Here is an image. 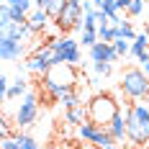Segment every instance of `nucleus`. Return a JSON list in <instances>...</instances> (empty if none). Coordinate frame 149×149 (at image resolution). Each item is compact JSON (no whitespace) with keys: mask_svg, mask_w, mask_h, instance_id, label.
Masks as SVG:
<instances>
[{"mask_svg":"<svg viewBox=\"0 0 149 149\" xmlns=\"http://www.w3.org/2000/svg\"><path fill=\"white\" fill-rule=\"evenodd\" d=\"M77 67L74 64H52L46 74L41 77V90L44 95H52L57 103H59V95L67 90H77Z\"/></svg>","mask_w":149,"mask_h":149,"instance_id":"nucleus-1","label":"nucleus"},{"mask_svg":"<svg viewBox=\"0 0 149 149\" xmlns=\"http://www.w3.org/2000/svg\"><path fill=\"white\" fill-rule=\"evenodd\" d=\"M88 121L93 123H98V126H108L113 116H118L121 113V103L111 95V93H95L93 98L88 100Z\"/></svg>","mask_w":149,"mask_h":149,"instance_id":"nucleus-2","label":"nucleus"},{"mask_svg":"<svg viewBox=\"0 0 149 149\" xmlns=\"http://www.w3.org/2000/svg\"><path fill=\"white\" fill-rule=\"evenodd\" d=\"M121 93L131 100H147L149 98V77L141 67H126L121 74Z\"/></svg>","mask_w":149,"mask_h":149,"instance_id":"nucleus-3","label":"nucleus"},{"mask_svg":"<svg viewBox=\"0 0 149 149\" xmlns=\"http://www.w3.org/2000/svg\"><path fill=\"white\" fill-rule=\"evenodd\" d=\"M52 64H80V44L70 36L52 39Z\"/></svg>","mask_w":149,"mask_h":149,"instance_id":"nucleus-4","label":"nucleus"},{"mask_svg":"<svg viewBox=\"0 0 149 149\" xmlns=\"http://www.w3.org/2000/svg\"><path fill=\"white\" fill-rule=\"evenodd\" d=\"M52 39H46L41 46H36V52L29 54V59L23 62V70L31 74H36V77H44L46 70L52 67Z\"/></svg>","mask_w":149,"mask_h":149,"instance_id":"nucleus-5","label":"nucleus"},{"mask_svg":"<svg viewBox=\"0 0 149 149\" xmlns=\"http://www.w3.org/2000/svg\"><path fill=\"white\" fill-rule=\"evenodd\" d=\"M80 18H82V0H67L64 8L59 10V15L54 18V26L62 33H70V31H74V23Z\"/></svg>","mask_w":149,"mask_h":149,"instance_id":"nucleus-6","label":"nucleus"},{"mask_svg":"<svg viewBox=\"0 0 149 149\" xmlns=\"http://www.w3.org/2000/svg\"><path fill=\"white\" fill-rule=\"evenodd\" d=\"M36 116H39V93L36 90H29L23 95L21 105H18V111H15V123L21 129H26V126H31L36 121Z\"/></svg>","mask_w":149,"mask_h":149,"instance_id":"nucleus-7","label":"nucleus"},{"mask_svg":"<svg viewBox=\"0 0 149 149\" xmlns=\"http://www.w3.org/2000/svg\"><path fill=\"white\" fill-rule=\"evenodd\" d=\"M147 134H149V129L136 118V113L131 111V105H129V111H126V139H131L134 144H144L147 141Z\"/></svg>","mask_w":149,"mask_h":149,"instance_id":"nucleus-8","label":"nucleus"},{"mask_svg":"<svg viewBox=\"0 0 149 149\" xmlns=\"http://www.w3.org/2000/svg\"><path fill=\"white\" fill-rule=\"evenodd\" d=\"M49 13H46L44 8H33L29 15H26V26H29L31 36H39V33H44L46 26H49Z\"/></svg>","mask_w":149,"mask_h":149,"instance_id":"nucleus-9","label":"nucleus"},{"mask_svg":"<svg viewBox=\"0 0 149 149\" xmlns=\"http://www.w3.org/2000/svg\"><path fill=\"white\" fill-rule=\"evenodd\" d=\"M90 57H93V62H111V64L121 59L113 44H108V41H95L90 46Z\"/></svg>","mask_w":149,"mask_h":149,"instance_id":"nucleus-10","label":"nucleus"},{"mask_svg":"<svg viewBox=\"0 0 149 149\" xmlns=\"http://www.w3.org/2000/svg\"><path fill=\"white\" fill-rule=\"evenodd\" d=\"M23 41H15V39H8V36H0V59L13 62L23 54Z\"/></svg>","mask_w":149,"mask_h":149,"instance_id":"nucleus-11","label":"nucleus"},{"mask_svg":"<svg viewBox=\"0 0 149 149\" xmlns=\"http://www.w3.org/2000/svg\"><path fill=\"white\" fill-rule=\"evenodd\" d=\"M105 129H108V134L113 136V141H116V144H118V141H123V139H126V113L113 116V118H111V123H108Z\"/></svg>","mask_w":149,"mask_h":149,"instance_id":"nucleus-12","label":"nucleus"},{"mask_svg":"<svg viewBox=\"0 0 149 149\" xmlns=\"http://www.w3.org/2000/svg\"><path fill=\"white\" fill-rule=\"evenodd\" d=\"M64 118H67V123H72V126L85 123V121H88V108H85V103H77V105H72V108H67Z\"/></svg>","mask_w":149,"mask_h":149,"instance_id":"nucleus-13","label":"nucleus"},{"mask_svg":"<svg viewBox=\"0 0 149 149\" xmlns=\"http://www.w3.org/2000/svg\"><path fill=\"white\" fill-rule=\"evenodd\" d=\"M98 129H103V126H98V123H93V121H85V123L77 126V136H80L82 141H90V144H93V139H95V134H98Z\"/></svg>","mask_w":149,"mask_h":149,"instance_id":"nucleus-14","label":"nucleus"},{"mask_svg":"<svg viewBox=\"0 0 149 149\" xmlns=\"http://www.w3.org/2000/svg\"><path fill=\"white\" fill-rule=\"evenodd\" d=\"M26 93H29V82H26L23 77H18L13 85H8L5 98H10V100H13V98H21V95H26Z\"/></svg>","mask_w":149,"mask_h":149,"instance_id":"nucleus-15","label":"nucleus"},{"mask_svg":"<svg viewBox=\"0 0 149 149\" xmlns=\"http://www.w3.org/2000/svg\"><path fill=\"white\" fill-rule=\"evenodd\" d=\"M59 103L64 105V108H72V105L82 103V100H80V95H77V90H67V93H62V95H59Z\"/></svg>","mask_w":149,"mask_h":149,"instance_id":"nucleus-16","label":"nucleus"},{"mask_svg":"<svg viewBox=\"0 0 149 149\" xmlns=\"http://www.w3.org/2000/svg\"><path fill=\"white\" fill-rule=\"evenodd\" d=\"M15 141H18V149H39V141H36L31 134H18Z\"/></svg>","mask_w":149,"mask_h":149,"instance_id":"nucleus-17","label":"nucleus"},{"mask_svg":"<svg viewBox=\"0 0 149 149\" xmlns=\"http://www.w3.org/2000/svg\"><path fill=\"white\" fill-rule=\"evenodd\" d=\"M93 144H95V147H108V144H116V141H113V136L108 134V129H98V134H95V139H93Z\"/></svg>","mask_w":149,"mask_h":149,"instance_id":"nucleus-18","label":"nucleus"},{"mask_svg":"<svg viewBox=\"0 0 149 149\" xmlns=\"http://www.w3.org/2000/svg\"><path fill=\"white\" fill-rule=\"evenodd\" d=\"M64 3H67V0H49V3H46V8H44V10L49 13V18H52V21L59 15V10L64 8Z\"/></svg>","mask_w":149,"mask_h":149,"instance_id":"nucleus-19","label":"nucleus"},{"mask_svg":"<svg viewBox=\"0 0 149 149\" xmlns=\"http://www.w3.org/2000/svg\"><path fill=\"white\" fill-rule=\"evenodd\" d=\"M5 3H8L10 8H15V10H21V13H26V15L31 13V5H33L31 0H5Z\"/></svg>","mask_w":149,"mask_h":149,"instance_id":"nucleus-20","label":"nucleus"},{"mask_svg":"<svg viewBox=\"0 0 149 149\" xmlns=\"http://www.w3.org/2000/svg\"><path fill=\"white\" fill-rule=\"evenodd\" d=\"M98 41V31L95 29H82V46H93Z\"/></svg>","mask_w":149,"mask_h":149,"instance_id":"nucleus-21","label":"nucleus"},{"mask_svg":"<svg viewBox=\"0 0 149 149\" xmlns=\"http://www.w3.org/2000/svg\"><path fill=\"white\" fill-rule=\"evenodd\" d=\"M141 10H144V0H131V3H129V8H126V13L131 15V18L141 15Z\"/></svg>","mask_w":149,"mask_h":149,"instance_id":"nucleus-22","label":"nucleus"},{"mask_svg":"<svg viewBox=\"0 0 149 149\" xmlns=\"http://www.w3.org/2000/svg\"><path fill=\"white\" fill-rule=\"evenodd\" d=\"M8 136H13V129H10L8 118L0 113V141H3V139H8Z\"/></svg>","mask_w":149,"mask_h":149,"instance_id":"nucleus-23","label":"nucleus"},{"mask_svg":"<svg viewBox=\"0 0 149 149\" xmlns=\"http://www.w3.org/2000/svg\"><path fill=\"white\" fill-rule=\"evenodd\" d=\"M111 44H113V49H116V52H118V57H123V54H126V52H129V49H131V44H129V41H126V39H113V41H111Z\"/></svg>","mask_w":149,"mask_h":149,"instance_id":"nucleus-24","label":"nucleus"},{"mask_svg":"<svg viewBox=\"0 0 149 149\" xmlns=\"http://www.w3.org/2000/svg\"><path fill=\"white\" fill-rule=\"evenodd\" d=\"M93 70H95V74L105 77V74H111V62H93Z\"/></svg>","mask_w":149,"mask_h":149,"instance_id":"nucleus-25","label":"nucleus"},{"mask_svg":"<svg viewBox=\"0 0 149 149\" xmlns=\"http://www.w3.org/2000/svg\"><path fill=\"white\" fill-rule=\"evenodd\" d=\"M95 21H98V26H111V18H108V15H105L100 8L95 10Z\"/></svg>","mask_w":149,"mask_h":149,"instance_id":"nucleus-26","label":"nucleus"},{"mask_svg":"<svg viewBox=\"0 0 149 149\" xmlns=\"http://www.w3.org/2000/svg\"><path fill=\"white\" fill-rule=\"evenodd\" d=\"M0 149H18V141H15V136H8V139H3V141H0Z\"/></svg>","mask_w":149,"mask_h":149,"instance_id":"nucleus-27","label":"nucleus"},{"mask_svg":"<svg viewBox=\"0 0 149 149\" xmlns=\"http://www.w3.org/2000/svg\"><path fill=\"white\" fill-rule=\"evenodd\" d=\"M5 93H8V77L0 74V103L5 100Z\"/></svg>","mask_w":149,"mask_h":149,"instance_id":"nucleus-28","label":"nucleus"},{"mask_svg":"<svg viewBox=\"0 0 149 149\" xmlns=\"http://www.w3.org/2000/svg\"><path fill=\"white\" fill-rule=\"evenodd\" d=\"M129 3H131V0H116V8H118V10H126Z\"/></svg>","mask_w":149,"mask_h":149,"instance_id":"nucleus-29","label":"nucleus"},{"mask_svg":"<svg viewBox=\"0 0 149 149\" xmlns=\"http://www.w3.org/2000/svg\"><path fill=\"white\" fill-rule=\"evenodd\" d=\"M31 3H33L36 8H46V3H49V0H31Z\"/></svg>","mask_w":149,"mask_h":149,"instance_id":"nucleus-30","label":"nucleus"},{"mask_svg":"<svg viewBox=\"0 0 149 149\" xmlns=\"http://www.w3.org/2000/svg\"><path fill=\"white\" fill-rule=\"evenodd\" d=\"M141 70H144V74L149 77V62H141Z\"/></svg>","mask_w":149,"mask_h":149,"instance_id":"nucleus-31","label":"nucleus"},{"mask_svg":"<svg viewBox=\"0 0 149 149\" xmlns=\"http://www.w3.org/2000/svg\"><path fill=\"white\" fill-rule=\"evenodd\" d=\"M98 149H121L118 144H108V147H98Z\"/></svg>","mask_w":149,"mask_h":149,"instance_id":"nucleus-32","label":"nucleus"},{"mask_svg":"<svg viewBox=\"0 0 149 149\" xmlns=\"http://www.w3.org/2000/svg\"><path fill=\"white\" fill-rule=\"evenodd\" d=\"M93 5H95V8H100V5H103V0H93Z\"/></svg>","mask_w":149,"mask_h":149,"instance_id":"nucleus-33","label":"nucleus"},{"mask_svg":"<svg viewBox=\"0 0 149 149\" xmlns=\"http://www.w3.org/2000/svg\"><path fill=\"white\" fill-rule=\"evenodd\" d=\"M147 36H149V21H147Z\"/></svg>","mask_w":149,"mask_h":149,"instance_id":"nucleus-34","label":"nucleus"},{"mask_svg":"<svg viewBox=\"0 0 149 149\" xmlns=\"http://www.w3.org/2000/svg\"><path fill=\"white\" fill-rule=\"evenodd\" d=\"M0 5H3V0H0Z\"/></svg>","mask_w":149,"mask_h":149,"instance_id":"nucleus-35","label":"nucleus"},{"mask_svg":"<svg viewBox=\"0 0 149 149\" xmlns=\"http://www.w3.org/2000/svg\"><path fill=\"white\" fill-rule=\"evenodd\" d=\"M144 149H147V147H144Z\"/></svg>","mask_w":149,"mask_h":149,"instance_id":"nucleus-36","label":"nucleus"}]
</instances>
